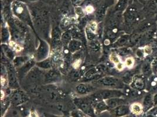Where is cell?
Here are the masks:
<instances>
[{
    "mask_svg": "<svg viewBox=\"0 0 157 117\" xmlns=\"http://www.w3.org/2000/svg\"><path fill=\"white\" fill-rule=\"evenodd\" d=\"M39 67H42V68H44V69H47V68H49L51 67V63L49 62V60H45L42 62L39 63L38 64Z\"/></svg>",
    "mask_w": 157,
    "mask_h": 117,
    "instance_id": "cell-12",
    "label": "cell"
},
{
    "mask_svg": "<svg viewBox=\"0 0 157 117\" xmlns=\"http://www.w3.org/2000/svg\"><path fill=\"white\" fill-rule=\"evenodd\" d=\"M25 59H24V58L18 57V58H17L15 59L14 63H15V65L20 66L21 64H22L25 62Z\"/></svg>",
    "mask_w": 157,
    "mask_h": 117,
    "instance_id": "cell-14",
    "label": "cell"
},
{
    "mask_svg": "<svg viewBox=\"0 0 157 117\" xmlns=\"http://www.w3.org/2000/svg\"><path fill=\"white\" fill-rule=\"evenodd\" d=\"M70 38H71V36H70V34L69 33H65L63 35V38L65 39V40H66V39L68 40V39H70Z\"/></svg>",
    "mask_w": 157,
    "mask_h": 117,
    "instance_id": "cell-19",
    "label": "cell"
},
{
    "mask_svg": "<svg viewBox=\"0 0 157 117\" xmlns=\"http://www.w3.org/2000/svg\"><path fill=\"white\" fill-rule=\"evenodd\" d=\"M110 59L111 62L115 64H118L120 63V58L115 53H112L110 56Z\"/></svg>",
    "mask_w": 157,
    "mask_h": 117,
    "instance_id": "cell-11",
    "label": "cell"
},
{
    "mask_svg": "<svg viewBox=\"0 0 157 117\" xmlns=\"http://www.w3.org/2000/svg\"><path fill=\"white\" fill-rule=\"evenodd\" d=\"M117 68L118 70H121L123 69V63H119L118 64H117Z\"/></svg>",
    "mask_w": 157,
    "mask_h": 117,
    "instance_id": "cell-20",
    "label": "cell"
},
{
    "mask_svg": "<svg viewBox=\"0 0 157 117\" xmlns=\"http://www.w3.org/2000/svg\"><path fill=\"white\" fill-rule=\"evenodd\" d=\"M89 27L90 31H91L92 32H95L96 31V30H97L98 26H97V24L95 22L92 21V22L89 23Z\"/></svg>",
    "mask_w": 157,
    "mask_h": 117,
    "instance_id": "cell-13",
    "label": "cell"
},
{
    "mask_svg": "<svg viewBox=\"0 0 157 117\" xmlns=\"http://www.w3.org/2000/svg\"><path fill=\"white\" fill-rule=\"evenodd\" d=\"M144 51L147 54L149 55V54H150L151 53L152 51H151V48L150 46H146L144 48Z\"/></svg>",
    "mask_w": 157,
    "mask_h": 117,
    "instance_id": "cell-17",
    "label": "cell"
},
{
    "mask_svg": "<svg viewBox=\"0 0 157 117\" xmlns=\"http://www.w3.org/2000/svg\"><path fill=\"white\" fill-rule=\"evenodd\" d=\"M28 117H39L37 113L33 111H32L29 112V116Z\"/></svg>",
    "mask_w": 157,
    "mask_h": 117,
    "instance_id": "cell-16",
    "label": "cell"
},
{
    "mask_svg": "<svg viewBox=\"0 0 157 117\" xmlns=\"http://www.w3.org/2000/svg\"><path fill=\"white\" fill-rule=\"evenodd\" d=\"M72 117H90L81 111H74L72 112Z\"/></svg>",
    "mask_w": 157,
    "mask_h": 117,
    "instance_id": "cell-10",
    "label": "cell"
},
{
    "mask_svg": "<svg viewBox=\"0 0 157 117\" xmlns=\"http://www.w3.org/2000/svg\"><path fill=\"white\" fill-rule=\"evenodd\" d=\"M94 108L96 114L101 113L105 111L109 110V108L107 103H105V101H103V100H101V101L98 102L94 105Z\"/></svg>",
    "mask_w": 157,
    "mask_h": 117,
    "instance_id": "cell-2",
    "label": "cell"
},
{
    "mask_svg": "<svg viewBox=\"0 0 157 117\" xmlns=\"http://www.w3.org/2000/svg\"><path fill=\"white\" fill-rule=\"evenodd\" d=\"M125 65L128 67L131 68L134 65V59L132 58H127L125 60Z\"/></svg>",
    "mask_w": 157,
    "mask_h": 117,
    "instance_id": "cell-15",
    "label": "cell"
},
{
    "mask_svg": "<svg viewBox=\"0 0 157 117\" xmlns=\"http://www.w3.org/2000/svg\"><path fill=\"white\" fill-rule=\"evenodd\" d=\"M47 53H48V47L46 43L44 42L42 44H41L38 49V58H45V56L47 55Z\"/></svg>",
    "mask_w": 157,
    "mask_h": 117,
    "instance_id": "cell-5",
    "label": "cell"
},
{
    "mask_svg": "<svg viewBox=\"0 0 157 117\" xmlns=\"http://www.w3.org/2000/svg\"><path fill=\"white\" fill-rule=\"evenodd\" d=\"M76 90L80 94H85L91 92L93 90V87L88 85L81 84L77 87Z\"/></svg>",
    "mask_w": 157,
    "mask_h": 117,
    "instance_id": "cell-3",
    "label": "cell"
},
{
    "mask_svg": "<svg viewBox=\"0 0 157 117\" xmlns=\"http://www.w3.org/2000/svg\"><path fill=\"white\" fill-rule=\"evenodd\" d=\"M98 83L99 85H102L104 86H112L115 83V80L114 78L110 77H107L99 80Z\"/></svg>",
    "mask_w": 157,
    "mask_h": 117,
    "instance_id": "cell-4",
    "label": "cell"
},
{
    "mask_svg": "<svg viewBox=\"0 0 157 117\" xmlns=\"http://www.w3.org/2000/svg\"><path fill=\"white\" fill-rule=\"evenodd\" d=\"M81 43L78 40H72L69 43V49L72 52H76L81 47Z\"/></svg>",
    "mask_w": 157,
    "mask_h": 117,
    "instance_id": "cell-6",
    "label": "cell"
},
{
    "mask_svg": "<svg viewBox=\"0 0 157 117\" xmlns=\"http://www.w3.org/2000/svg\"><path fill=\"white\" fill-rule=\"evenodd\" d=\"M24 98L23 97V96H22L21 94L19 93H17L15 94H14L13 97V103L17 105L21 104L24 102Z\"/></svg>",
    "mask_w": 157,
    "mask_h": 117,
    "instance_id": "cell-7",
    "label": "cell"
},
{
    "mask_svg": "<svg viewBox=\"0 0 157 117\" xmlns=\"http://www.w3.org/2000/svg\"><path fill=\"white\" fill-rule=\"evenodd\" d=\"M80 63H81V61L80 60H77L74 63H73V67H75V68H78V67L80 65Z\"/></svg>",
    "mask_w": 157,
    "mask_h": 117,
    "instance_id": "cell-18",
    "label": "cell"
},
{
    "mask_svg": "<svg viewBox=\"0 0 157 117\" xmlns=\"http://www.w3.org/2000/svg\"><path fill=\"white\" fill-rule=\"evenodd\" d=\"M75 104L77 107L83 113L90 117H96L94 108L89 98H76Z\"/></svg>",
    "mask_w": 157,
    "mask_h": 117,
    "instance_id": "cell-1",
    "label": "cell"
},
{
    "mask_svg": "<svg viewBox=\"0 0 157 117\" xmlns=\"http://www.w3.org/2000/svg\"><path fill=\"white\" fill-rule=\"evenodd\" d=\"M48 117H59V116H55V115H50Z\"/></svg>",
    "mask_w": 157,
    "mask_h": 117,
    "instance_id": "cell-21",
    "label": "cell"
},
{
    "mask_svg": "<svg viewBox=\"0 0 157 117\" xmlns=\"http://www.w3.org/2000/svg\"><path fill=\"white\" fill-rule=\"evenodd\" d=\"M142 110H143V108L140 104L135 103V104H132L131 106L132 112L136 114H140L142 112Z\"/></svg>",
    "mask_w": 157,
    "mask_h": 117,
    "instance_id": "cell-9",
    "label": "cell"
},
{
    "mask_svg": "<svg viewBox=\"0 0 157 117\" xmlns=\"http://www.w3.org/2000/svg\"><path fill=\"white\" fill-rule=\"evenodd\" d=\"M9 80H10V85H16L17 80H16L15 76V74H14V72H13L12 67L9 68Z\"/></svg>",
    "mask_w": 157,
    "mask_h": 117,
    "instance_id": "cell-8",
    "label": "cell"
}]
</instances>
